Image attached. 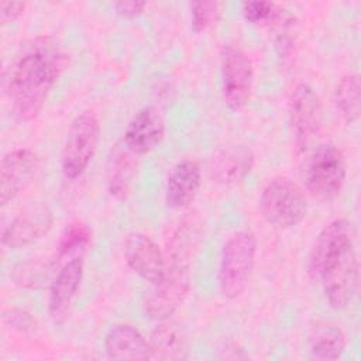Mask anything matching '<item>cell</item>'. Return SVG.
<instances>
[{
  "mask_svg": "<svg viewBox=\"0 0 361 361\" xmlns=\"http://www.w3.org/2000/svg\"><path fill=\"white\" fill-rule=\"evenodd\" d=\"M66 66L62 45L51 35L27 41L3 75V89L20 121L34 120Z\"/></svg>",
  "mask_w": 361,
  "mask_h": 361,
  "instance_id": "obj_1",
  "label": "cell"
},
{
  "mask_svg": "<svg viewBox=\"0 0 361 361\" xmlns=\"http://www.w3.org/2000/svg\"><path fill=\"white\" fill-rule=\"evenodd\" d=\"M257 250V237L248 228L234 231L223 244L217 279L226 299H237L247 289L254 272Z\"/></svg>",
  "mask_w": 361,
  "mask_h": 361,
  "instance_id": "obj_2",
  "label": "cell"
},
{
  "mask_svg": "<svg viewBox=\"0 0 361 361\" xmlns=\"http://www.w3.org/2000/svg\"><path fill=\"white\" fill-rule=\"evenodd\" d=\"M258 203L264 220L281 230L296 227L307 213V196L303 188L286 176L271 179L264 186Z\"/></svg>",
  "mask_w": 361,
  "mask_h": 361,
  "instance_id": "obj_3",
  "label": "cell"
},
{
  "mask_svg": "<svg viewBox=\"0 0 361 361\" xmlns=\"http://www.w3.org/2000/svg\"><path fill=\"white\" fill-rule=\"evenodd\" d=\"M100 140V124L94 111L79 113L66 133L61 157V169L66 179H78L93 159Z\"/></svg>",
  "mask_w": 361,
  "mask_h": 361,
  "instance_id": "obj_4",
  "label": "cell"
},
{
  "mask_svg": "<svg viewBox=\"0 0 361 361\" xmlns=\"http://www.w3.org/2000/svg\"><path fill=\"white\" fill-rule=\"evenodd\" d=\"M347 178L345 158L341 149L333 142L316 147L306 166V188L309 193L323 202L334 200Z\"/></svg>",
  "mask_w": 361,
  "mask_h": 361,
  "instance_id": "obj_5",
  "label": "cell"
},
{
  "mask_svg": "<svg viewBox=\"0 0 361 361\" xmlns=\"http://www.w3.org/2000/svg\"><path fill=\"white\" fill-rule=\"evenodd\" d=\"M192 282V264L166 262L162 281L144 302V314L154 322L168 320L185 302Z\"/></svg>",
  "mask_w": 361,
  "mask_h": 361,
  "instance_id": "obj_6",
  "label": "cell"
},
{
  "mask_svg": "<svg viewBox=\"0 0 361 361\" xmlns=\"http://www.w3.org/2000/svg\"><path fill=\"white\" fill-rule=\"evenodd\" d=\"M221 94L224 104L238 111L248 103L252 92L254 69L248 54L237 44H224L220 52Z\"/></svg>",
  "mask_w": 361,
  "mask_h": 361,
  "instance_id": "obj_7",
  "label": "cell"
},
{
  "mask_svg": "<svg viewBox=\"0 0 361 361\" xmlns=\"http://www.w3.org/2000/svg\"><path fill=\"white\" fill-rule=\"evenodd\" d=\"M358 259L353 245L330 259L320 269L314 281L322 285L330 307L341 310L353 302L358 289Z\"/></svg>",
  "mask_w": 361,
  "mask_h": 361,
  "instance_id": "obj_8",
  "label": "cell"
},
{
  "mask_svg": "<svg viewBox=\"0 0 361 361\" xmlns=\"http://www.w3.org/2000/svg\"><path fill=\"white\" fill-rule=\"evenodd\" d=\"M289 120L293 144L298 152H305L320 133L323 110L314 89L307 83H298L289 102Z\"/></svg>",
  "mask_w": 361,
  "mask_h": 361,
  "instance_id": "obj_9",
  "label": "cell"
},
{
  "mask_svg": "<svg viewBox=\"0 0 361 361\" xmlns=\"http://www.w3.org/2000/svg\"><path fill=\"white\" fill-rule=\"evenodd\" d=\"M85 272L83 255L72 257L61 265L48 289V316L54 324H62L68 319L72 303L78 295Z\"/></svg>",
  "mask_w": 361,
  "mask_h": 361,
  "instance_id": "obj_10",
  "label": "cell"
},
{
  "mask_svg": "<svg viewBox=\"0 0 361 361\" xmlns=\"http://www.w3.org/2000/svg\"><path fill=\"white\" fill-rule=\"evenodd\" d=\"M54 226V213L45 203H34L23 209L1 230V244L24 248L44 238Z\"/></svg>",
  "mask_w": 361,
  "mask_h": 361,
  "instance_id": "obj_11",
  "label": "cell"
},
{
  "mask_svg": "<svg viewBox=\"0 0 361 361\" xmlns=\"http://www.w3.org/2000/svg\"><path fill=\"white\" fill-rule=\"evenodd\" d=\"M123 255L133 272L151 285L162 281L166 271V258L159 245L141 231H131L123 243Z\"/></svg>",
  "mask_w": 361,
  "mask_h": 361,
  "instance_id": "obj_12",
  "label": "cell"
},
{
  "mask_svg": "<svg viewBox=\"0 0 361 361\" xmlns=\"http://www.w3.org/2000/svg\"><path fill=\"white\" fill-rule=\"evenodd\" d=\"M39 157L31 148H16L6 152L0 162V204L14 200L35 178Z\"/></svg>",
  "mask_w": 361,
  "mask_h": 361,
  "instance_id": "obj_13",
  "label": "cell"
},
{
  "mask_svg": "<svg viewBox=\"0 0 361 361\" xmlns=\"http://www.w3.org/2000/svg\"><path fill=\"white\" fill-rule=\"evenodd\" d=\"M354 245V230L348 220L334 219L317 234L309 254L307 272L314 281L320 269L334 257Z\"/></svg>",
  "mask_w": 361,
  "mask_h": 361,
  "instance_id": "obj_14",
  "label": "cell"
},
{
  "mask_svg": "<svg viewBox=\"0 0 361 361\" xmlns=\"http://www.w3.org/2000/svg\"><path fill=\"white\" fill-rule=\"evenodd\" d=\"M165 135V121L157 107L145 106L140 109L128 121L123 144L137 157L154 151Z\"/></svg>",
  "mask_w": 361,
  "mask_h": 361,
  "instance_id": "obj_15",
  "label": "cell"
},
{
  "mask_svg": "<svg viewBox=\"0 0 361 361\" xmlns=\"http://www.w3.org/2000/svg\"><path fill=\"white\" fill-rule=\"evenodd\" d=\"M202 185V168L196 159L185 158L176 162L165 182V203L173 210L189 207Z\"/></svg>",
  "mask_w": 361,
  "mask_h": 361,
  "instance_id": "obj_16",
  "label": "cell"
},
{
  "mask_svg": "<svg viewBox=\"0 0 361 361\" xmlns=\"http://www.w3.org/2000/svg\"><path fill=\"white\" fill-rule=\"evenodd\" d=\"M104 351L113 360H148L151 358L149 340L134 326L127 323L113 324L104 334Z\"/></svg>",
  "mask_w": 361,
  "mask_h": 361,
  "instance_id": "obj_17",
  "label": "cell"
},
{
  "mask_svg": "<svg viewBox=\"0 0 361 361\" xmlns=\"http://www.w3.org/2000/svg\"><path fill=\"white\" fill-rule=\"evenodd\" d=\"M203 240V221L197 212H188L173 230L168 248L166 262L192 264Z\"/></svg>",
  "mask_w": 361,
  "mask_h": 361,
  "instance_id": "obj_18",
  "label": "cell"
},
{
  "mask_svg": "<svg viewBox=\"0 0 361 361\" xmlns=\"http://www.w3.org/2000/svg\"><path fill=\"white\" fill-rule=\"evenodd\" d=\"M137 155L121 142L116 144L110 152L106 183L109 195L116 200H126L131 193L137 175Z\"/></svg>",
  "mask_w": 361,
  "mask_h": 361,
  "instance_id": "obj_19",
  "label": "cell"
},
{
  "mask_svg": "<svg viewBox=\"0 0 361 361\" xmlns=\"http://www.w3.org/2000/svg\"><path fill=\"white\" fill-rule=\"evenodd\" d=\"M159 323L149 338L151 358L186 360L189 357V341L185 331L166 320Z\"/></svg>",
  "mask_w": 361,
  "mask_h": 361,
  "instance_id": "obj_20",
  "label": "cell"
},
{
  "mask_svg": "<svg viewBox=\"0 0 361 361\" xmlns=\"http://www.w3.org/2000/svg\"><path fill=\"white\" fill-rule=\"evenodd\" d=\"M254 155L244 147H234L221 151L214 159L212 172L217 182L235 183L243 180L251 171Z\"/></svg>",
  "mask_w": 361,
  "mask_h": 361,
  "instance_id": "obj_21",
  "label": "cell"
},
{
  "mask_svg": "<svg viewBox=\"0 0 361 361\" xmlns=\"http://www.w3.org/2000/svg\"><path fill=\"white\" fill-rule=\"evenodd\" d=\"M360 78L357 73L344 75L336 86V106L347 124L360 118Z\"/></svg>",
  "mask_w": 361,
  "mask_h": 361,
  "instance_id": "obj_22",
  "label": "cell"
},
{
  "mask_svg": "<svg viewBox=\"0 0 361 361\" xmlns=\"http://www.w3.org/2000/svg\"><path fill=\"white\" fill-rule=\"evenodd\" d=\"M90 238H92V230L86 223L73 221L68 224L58 238L54 262H59L61 259L69 255L71 257L83 255L85 250L90 244Z\"/></svg>",
  "mask_w": 361,
  "mask_h": 361,
  "instance_id": "obj_23",
  "label": "cell"
},
{
  "mask_svg": "<svg viewBox=\"0 0 361 361\" xmlns=\"http://www.w3.org/2000/svg\"><path fill=\"white\" fill-rule=\"evenodd\" d=\"M345 347V336L338 327H324L312 338L310 354L316 360H337L344 354Z\"/></svg>",
  "mask_w": 361,
  "mask_h": 361,
  "instance_id": "obj_24",
  "label": "cell"
},
{
  "mask_svg": "<svg viewBox=\"0 0 361 361\" xmlns=\"http://www.w3.org/2000/svg\"><path fill=\"white\" fill-rule=\"evenodd\" d=\"M283 8L272 1H244L241 6V14L245 21L251 24H275L283 14Z\"/></svg>",
  "mask_w": 361,
  "mask_h": 361,
  "instance_id": "obj_25",
  "label": "cell"
},
{
  "mask_svg": "<svg viewBox=\"0 0 361 361\" xmlns=\"http://www.w3.org/2000/svg\"><path fill=\"white\" fill-rule=\"evenodd\" d=\"M219 13V4L216 1H193L190 3V24L195 32L206 31Z\"/></svg>",
  "mask_w": 361,
  "mask_h": 361,
  "instance_id": "obj_26",
  "label": "cell"
},
{
  "mask_svg": "<svg viewBox=\"0 0 361 361\" xmlns=\"http://www.w3.org/2000/svg\"><path fill=\"white\" fill-rule=\"evenodd\" d=\"M47 264L39 261H31L21 264L14 272L16 283L27 288H38L42 285V281L47 279Z\"/></svg>",
  "mask_w": 361,
  "mask_h": 361,
  "instance_id": "obj_27",
  "label": "cell"
},
{
  "mask_svg": "<svg viewBox=\"0 0 361 361\" xmlns=\"http://www.w3.org/2000/svg\"><path fill=\"white\" fill-rule=\"evenodd\" d=\"M3 322L18 330V331H31L35 329V319L25 310H21V309H16V307H11V309H4L3 310Z\"/></svg>",
  "mask_w": 361,
  "mask_h": 361,
  "instance_id": "obj_28",
  "label": "cell"
},
{
  "mask_svg": "<svg viewBox=\"0 0 361 361\" xmlns=\"http://www.w3.org/2000/svg\"><path fill=\"white\" fill-rule=\"evenodd\" d=\"M114 10L118 16L133 20L141 16L147 7L145 1H138V0H121L114 3Z\"/></svg>",
  "mask_w": 361,
  "mask_h": 361,
  "instance_id": "obj_29",
  "label": "cell"
},
{
  "mask_svg": "<svg viewBox=\"0 0 361 361\" xmlns=\"http://www.w3.org/2000/svg\"><path fill=\"white\" fill-rule=\"evenodd\" d=\"M27 4L24 1H1L0 3V21L1 24H10L17 21L24 10H25Z\"/></svg>",
  "mask_w": 361,
  "mask_h": 361,
  "instance_id": "obj_30",
  "label": "cell"
}]
</instances>
